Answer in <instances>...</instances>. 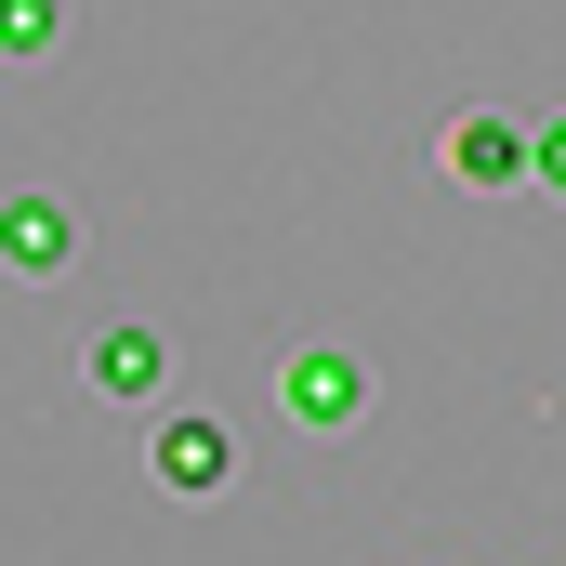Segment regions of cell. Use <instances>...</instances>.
<instances>
[{
    "label": "cell",
    "instance_id": "cell-3",
    "mask_svg": "<svg viewBox=\"0 0 566 566\" xmlns=\"http://www.w3.org/2000/svg\"><path fill=\"white\" fill-rule=\"evenodd\" d=\"M93 382H106V396H158V382H171L158 329H106V343H93Z\"/></svg>",
    "mask_w": 566,
    "mask_h": 566
},
{
    "label": "cell",
    "instance_id": "cell-1",
    "mask_svg": "<svg viewBox=\"0 0 566 566\" xmlns=\"http://www.w3.org/2000/svg\"><path fill=\"white\" fill-rule=\"evenodd\" d=\"M277 422H303V434H356V422H369V356H356V343H290Z\"/></svg>",
    "mask_w": 566,
    "mask_h": 566
},
{
    "label": "cell",
    "instance_id": "cell-4",
    "mask_svg": "<svg viewBox=\"0 0 566 566\" xmlns=\"http://www.w3.org/2000/svg\"><path fill=\"white\" fill-rule=\"evenodd\" d=\"M224 461H238L224 422H171V434H158V474H171V488H224Z\"/></svg>",
    "mask_w": 566,
    "mask_h": 566
},
{
    "label": "cell",
    "instance_id": "cell-7",
    "mask_svg": "<svg viewBox=\"0 0 566 566\" xmlns=\"http://www.w3.org/2000/svg\"><path fill=\"white\" fill-rule=\"evenodd\" d=\"M541 185H566V119H554V133H541Z\"/></svg>",
    "mask_w": 566,
    "mask_h": 566
},
{
    "label": "cell",
    "instance_id": "cell-2",
    "mask_svg": "<svg viewBox=\"0 0 566 566\" xmlns=\"http://www.w3.org/2000/svg\"><path fill=\"white\" fill-rule=\"evenodd\" d=\"M0 264L13 277H66L80 264V211L66 198H0Z\"/></svg>",
    "mask_w": 566,
    "mask_h": 566
},
{
    "label": "cell",
    "instance_id": "cell-5",
    "mask_svg": "<svg viewBox=\"0 0 566 566\" xmlns=\"http://www.w3.org/2000/svg\"><path fill=\"white\" fill-rule=\"evenodd\" d=\"M448 171H474V185H514V171H527V145L501 133V119H461V133H448Z\"/></svg>",
    "mask_w": 566,
    "mask_h": 566
},
{
    "label": "cell",
    "instance_id": "cell-6",
    "mask_svg": "<svg viewBox=\"0 0 566 566\" xmlns=\"http://www.w3.org/2000/svg\"><path fill=\"white\" fill-rule=\"evenodd\" d=\"M66 40V0H0V53L27 66V53H53Z\"/></svg>",
    "mask_w": 566,
    "mask_h": 566
}]
</instances>
